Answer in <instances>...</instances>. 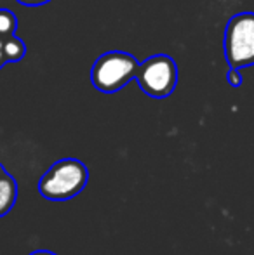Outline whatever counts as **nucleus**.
I'll return each mask as SVG.
<instances>
[{
  "mask_svg": "<svg viewBox=\"0 0 254 255\" xmlns=\"http://www.w3.org/2000/svg\"><path fill=\"white\" fill-rule=\"evenodd\" d=\"M17 28V19L10 10L0 9V37H10Z\"/></svg>",
  "mask_w": 254,
  "mask_h": 255,
  "instance_id": "obj_7",
  "label": "nucleus"
},
{
  "mask_svg": "<svg viewBox=\"0 0 254 255\" xmlns=\"http://www.w3.org/2000/svg\"><path fill=\"white\" fill-rule=\"evenodd\" d=\"M5 63H7V59H5V54H3V37H0V68Z\"/></svg>",
  "mask_w": 254,
  "mask_h": 255,
  "instance_id": "obj_10",
  "label": "nucleus"
},
{
  "mask_svg": "<svg viewBox=\"0 0 254 255\" xmlns=\"http://www.w3.org/2000/svg\"><path fill=\"white\" fill-rule=\"evenodd\" d=\"M89 181V170L80 160L64 158L59 160L42 175L38 182V191L51 202H64L85 188Z\"/></svg>",
  "mask_w": 254,
  "mask_h": 255,
  "instance_id": "obj_1",
  "label": "nucleus"
},
{
  "mask_svg": "<svg viewBox=\"0 0 254 255\" xmlns=\"http://www.w3.org/2000/svg\"><path fill=\"white\" fill-rule=\"evenodd\" d=\"M17 198V184L9 174L0 175V217L9 214Z\"/></svg>",
  "mask_w": 254,
  "mask_h": 255,
  "instance_id": "obj_5",
  "label": "nucleus"
},
{
  "mask_svg": "<svg viewBox=\"0 0 254 255\" xmlns=\"http://www.w3.org/2000/svg\"><path fill=\"white\" fill-rule=\"evenodd\" d=\"M136 80L139 89L150 98H167L173 94L178 84L176 63L167 54H155L139 64Z\"/></svg>",
  "mask_w": 254,
  "mask_h": 255,
  "instance_id": "obj_4",
  "label": "nucleus"
},
{
  "mask_svg": "<svg viewBox=\"0 0 254 255\" xmlns=\"http://www.w3.org/2000/svg\"><path fill=\"white\" fill-rule=\"evenodd\" d=\"M30 255H56V254L47 252V250H37V252H33V254H30Z\"/></svg>",
  "mask_w": 254,
  "mask_h": 255,
  "instance_id": "obj_11",
  "label": "nucleus"
},
{
  "mask_svg": "<svg viewBox=\"0 0 254 255\" xmlns=\"http://www.w3.org/2000/svg\"><path fill=\"white\" fill-rule=\"evenodd\" d=\"M227 78H228V84H230L232 87H241V85H242V75H241V71H239L237 68H230Z\"/></svg>",
  "mask_w": 254,
  "mask_h": 255,
  "instance_id": "obj_8",
  "label": "nucleus"
},
{
  "mask_svg": "<svg viewBox=\"0 0 254 255\" xmlns=\"http://www.w3.org/2000/svg\"><path fill=\"white\" fill-rule=\"evenodd\" d=\"M225 57L230 68L254 64V12H241L230 17L223 38Z\"/></svg>",
  "mask_w": 254,
  "mask_h": 255,
  "instance_id": "obj_3",
  "label": "nucleus"
},
{
  "mask_svg": "<svg viewBox=\"0 0 254 255\" xmlns=\"http://www.w3.org/2000/svg\"><path fill=\"white\" fill-rule=\"evenodd\" d=\"M139 63L129 52L110 51L94 61L91 70V82L98 91L113 94L124 89L132 78H136Z\"/></svg>",
  "mask_w": 254,
  "mask_h": 255,
  "instance_id": "obj_2",
  "label": "nucleus"
},
{
  "mask_svg": "<svg viewBox=\"0 0 254 255\" xmlns=\"http://www.w3.org/2000/svg\"><path fill=\"white\" fill-rule=\"evenodd\" d=\"M23 5H30V7H37V5H44V3H49L51 0H17Z\"/></svg>",
  "mask_w": 254,
  "mask_h": 255,
  "instance_id": "obj_9",
  "label": "nucleus"
},
{
  "mask_svg": "<svg viewBox=\"0 0 254 255\" xmlns=\"http://www.w3.org/2000/svg\"><path fill=\"white\" fill-rule=\"evenodd\" d=\"M24 52H26V47H24V44H23L21 38L14 37V35H10V37H3V54H5L7 63L23 59Z\"/></svg>",
  "mask_w": 254,
  "mask_h": 255,
  "instance_id": "obj_6",
  "label": "nucleus"
},
{
  "mask_svg": "<svg viewBox=\"0 0 254 255\" xmlns=\"http://www.w3.org/2000/svg\"><path fill=\"white\" fill-rule=\"evenodd\" d=\"M3 174H5V170H3V167L0 165V175H3Z\"/></svg>",
  "mask_w": 254,
  "mask_h": 255,
  "instance_id": "obj_12",
  "label": "nucleus"
}]
</instances>
